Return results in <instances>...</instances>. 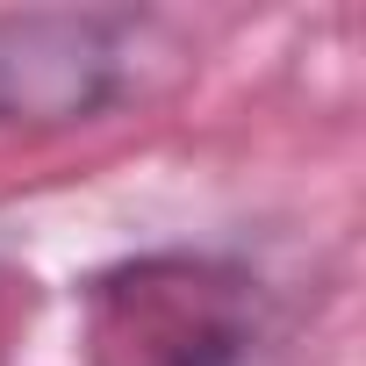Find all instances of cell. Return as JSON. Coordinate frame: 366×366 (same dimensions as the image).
<instances>
[{
  "mask_svg": "<svg viewBox=\"0 0 366 366\" xmlns=\"http://www.w3.org/2000/svg\"><path fill=\"white\" fill-rule=\"evenodd\" d=\"M58 345L65 366H237L252 295L209 259H137L72 295Z\"/></svg>",
  "mask_w": 366,
  "mask_h": 366,
  "instance_id": "6da1fadb",
  "label": "cell"
},
{
  "mask_svg": "<svg viewBox=\"0 0 366 366\" xmlns=\"http://www.w3.org/2000/svg\"><path fill=\"white\" fill-rule=\"evenodd\" d=\"M144 65L129 15H0V129H65L108 115Z\"/></svg>",
  "mask_w": 366,
  "mask_h": 366,
  "instance_id": "7a4b0ae2",
  "label": "cell"
}]
</instances>
